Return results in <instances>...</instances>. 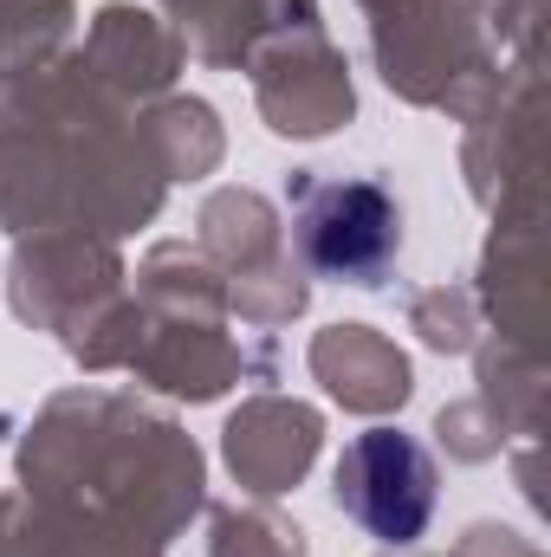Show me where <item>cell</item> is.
Masks as SVG:
<instances>
[{"mask_svg":"<svg viewBox=\"0 0 551 557\" xmlns=\"http://www.w3.org/2000/svg\"><path fill=\"white\" fill-rule=\"evenodd\" d=\"M338 506L383 545H415L434 519V460L396 428H364L338 454Z\"/></svg>","mask_w":551,"mask_h":557,"instance_id":"cell-1","label":"cell"},{"mask_svg":"<svg viewBox=\"0 0 551 557\" xmlns=\"http://www.w3.org/2000/svg\"><path fill=\"white\" fill-rule=\"evenodd\" d=\"M298 247L325 278L377 285L403 247V208L377 182H331L298 208Z\"/></svg>","mask_w":551,"mask_h":557,"instance_id":"cell-2","label":"cell"}]
</instances>
